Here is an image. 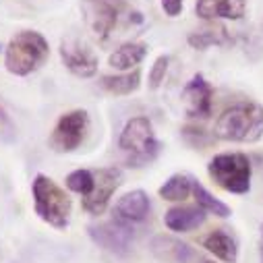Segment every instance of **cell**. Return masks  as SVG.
I'll return each instance as SVG.
<instances>
[{
	"mask_svg": "<svg viewBox=\"0 0 263 263\" xmlns=\"http://www.w3.org/2000/svg\"><path fill=\"white\" fill-rule=\"evenodd\" d=\"M214 137L236 143L259 141L263 137V106L257 102H240L226 108L216 120Z\"/></svg>",
	"mask_w": 263,
	"mask_h": 263,
	"instance_id": "6da1fadb",
	"label": "cell"
},
{
	"mask_svg": "<svg viewBox=\"0 0 263 263\" xmlns=\"http://www.w3.org/2000/svg\"><path fill=\"white\" fill-rule=\"evenodd\" d=\"M50 56L48 40L33 29L15 33L5 50V67L11 75L27 77L35 73Z\"/></svg>",
	"mask_w": 263,
	"mask_h": 263,
	"instance_id": "7a4b0ae2",
	"label": "cell"
},
{
	"mask_svg": "<svg viewBox=\"0 0 263 263\" xmlns=\"http://www.w3.org/2000/svg\"><path fill=\"white\" fill-rule=\"evenodd\" d=\"M118 147L124 154L126 166L130 168H143L160 154V141L156 139L154 126L145 116H135L124 124Z\"/></svg>",
	"mask_w": 263,
	"mask_h": 263,
	"instance_id": "3957f363",
	"label": "cell"
},
{
	"mask_svg": "<svg viewBox=\"0 0 263 263\" xmlns=\"http://www.w3.org/2000/svg\"><path fill=\"white\" fill-rule=\"evenodd\" d=\"M31 191H33V208L40 220H44L56 230H67L73 210L71 197L46 174L35 176Z\"/></svg>",
	"mask_w": 263,
	"mask_h": 263,
	"instance_id": "277c9868",
	"label": "cell"
},
{
	"mask_svg": "<svg viewBox=\"0 0 263 263\" xmlns=\"http://www.w3.org/2000/svg\"><path fill=\"white\" fill-rule=\"evenodd\" d=\"M212 180L228 193L245 195L251 189V162L245 154H218L208 164Z\"/></svg>",
	"mask_w": 263,
	"mask_h": 263,
	"instance_id": "5b68a950",
	"label": "cell"
},
{
	"mask_svg": "<svg viewBox=\"0 0 263 263\" xmlns=\"http://www.w3.org/2000/svg\"><path fill=\"white\" fill-rule=\"evenodd\" d=\"M83 15L91 35L98 42H106L118 25L122 13H126V0H83Z\"/></svg>",
	"mask_w": 263,
	"mask_h": 263,
	"instance_id": "8992f818",
	"label": "cell"
},
{
	"mask_svg": "<svg viewBox=\"0 0 263 263\" xmlns=\"http://www.w3.org/2000/svg\"><path fill=\"white\" fill-rule=\"evenodd\" d=\"M89 130V116L85 110H71L62 114L50 135V147L56 154L75 152L87 137Z\"/></svg>",
	"mask_w": 263,
	"mask_h": 263,
	"instance_id": "52a82bcc",
	"label": "cell"
},
{
	"mask_svg": "<svg viewBox=\"0 0 263 263\" xmlns=\"http://www.w3.org/2000/svg\"><path fill=\"white\" fill-rule=\"evenodd\" d=\"M120 184H122V170L118 166L93 170V189L89 195L83 197V203H81L83 210L91 216L104 214L110 203V197Z\"/></svg>",
	"mask_w": 263,
	"mask_h": 263,
	"instance_id": "ba28073f",
	"label": "cell"
},
{
	"mask_svg": "<svg viewBox=\"0 0 263 263\" xmlns=\"http://www.w3.org/2000/svg\"><path fill=\"white\" fill-rule=\"evenodd\" d=\"M60 58L75 77L89 79L98 73V56L77 37H67L60 42Z\"/></svg>",
	"mask_w": 263,
	"mask_h": 263,
	"instance_id": "9c48e42d",
	"label": "cell"
},
{
	"mask_svg": "<svg viewBox=\"0 0 263 263\" xmlns=\"http://www.w3.org/2000/svg\"><path fill=\"white\" fill-rule=\"evenodd\" d=\"M89 236L106 251L116 253V255H124L133 242V224H126L118 218L98 224V226H89Z\"/></svg>",
	"mask_w": 263,
	"mask_h": 263,
	"instance_id": "30bf717a",
	"label": "cell"
},
{
	"mask_svg": "<svg viewBox=\"0 0 263 263\" xmlns=\"http://www.w3.org/2000/svg\"><path fill=\"white\" fill-rule=\"evenodd\" d=\"M212 98H214V89L205 81V77L201 73H197L195 77H191V81L184 85L182 96H180L186 114L191 118H199V120L210 118V114H212Z\"/></svg>",
	"mask_w": 263,
	"mask_h": 263,
	"instance_id": "8fae6325",
	"label": "cell"
},
{
	"mask_svg": "<svg viewBox=\"0 0 263 263\" xmlns=\"http://www.w3.org/2000/svg\"><path fill=\"white\" fill-rule=\"evenodd\" d=\"M152 210V201L149 195L145 191H130L126 195H122L114 205V218L126 222V224H139L143 220H147Z\"/></svg>",
	"mask_w": 263,
	"mask_h": 263,
	"instance_id": "7c38bea8",
	"label": "cell"
},
{
	"mask_svg": "<svg viewBox=\"0 0 263 263\" xmlns=\"http://www.w3.org/2000/svg\"><path fill=\"white\" fill-rule=\"evenodd\" d=\"M195 13L210 23L216 19L238 21L247 13V0H197Z\"/></svg>",
	"mask_w": 263,
	"mask_h": 263,
	"instance_id": "4fadbf2b",
	"label": "cell"
},
{
	"mask_svg": "<svg viewBox=\"0 0 263 263\" xmlns=\"http://www.w3.org/2000/svg\"><path fill=\"white\" fill-rule=\"evenodd\" d=\"M149 249H152L154 257L164 263H189L195 257V251L186 242H182L174 236H168V234L154 236L149 242Z\"/></svg>",
	"mask_w": 263,
	"mask_h": 263,
	"instance_id": "5bb4252c",
	"label": "cell"
},
{
	"mask_svg": "<svg viewBox=\"0 0 263 263\" xmlns=\"http://www.w3.org/2000/svg\"><path fill=\"white\" fill-rule=\"evenodd\" d=\"M205 214L208 212L201 210L199 205H178L166 212L164 224L168 230H174V232H191L205 222Z\"/></svg>",
	"mask_w": 263,
	"mask_h": 263,
	"instance_id": "9a60e30c",
	"label": "cell"
},
{
	"mask_svg": "<svg viewBox=\"0 0 263 263\" xmlns=\"http://www.w3.org/2000/svg\"><path fill=\"white\" fill-rule=\"evenodd\" d=\"M201 245L214 253L218 259L226 261V263H236V257H238V245H236V238L232 232H228L226 228H216L212 230L208 236H203Z\"/></svg>",
	"mask_w": 263,
	"mask_h": 263,
	"instance_id": "2e32d148",
	"label": "cell"
},
{
	"mask_svg": "<svg viewBox=\"0 0 263 263\" xmlns=\"http://www.w3.org/2000/svg\"><path fill=\"white\" fill-rule=\"evenodd\" d=\"M189 46L195 48V50H208L212 46H228L232 42L228 29L222 25V23H216L212 21L208 27H201V29H195L193 33H189L186 37Z\"/></svg>",
	"mask_w": 263,
	"mask_h": 263,
	"instance_id": "e0dca14e",
	"label": "cell"
},
{
	"mask_svg": "<svg viewBox=\"0 0 263 263\" xmlns=\"http://www.w3.org/2000/svg\"><path fill=\"white\" fill-rule=\"evenodd\" d=\"M147 56V46L141 42H126L110 54V67L116 71H130Z\"/></svg>",
	"mask_w": 263,
	"mask_h": 263,
	"instance_id": "ac0fdd59",
	"label": "cell"
},
{
	"mask_svg": "<svg viewBox=\"0 0 263 263\" xmlns=\"http://www.w3.org/2000/svg\"><path fill=\"white\" fill-rule=\"evenodd\" d=\"M141 85V71L139 69H133L128 73H122V75H104L100 79V87L106 89L108 93H114V96H128L137 91Z\"/></svg>",
	"mask_w": 263,
	"mask_h": 263,
	"instance_id": "d6986e66",
	"label": "cell"
},
{
	"mask_svg": "<svg viewBox=\"0 0 263 263\" xmlns=\"http://www.w3.org/2000/svg\"><path fill=\"white\" fill-rule=\"evenodd\" d=\"M193 176L189 174H172L162 186H160V197L166 201H184L193 193Z\"/></svg>",
	"mask_w": 263,
	"mask_h": 263,
	"instance_id": "ffe728a7",
	"label": "cell"
},
{
	"mask_svg": "<svg viewBox=\"0 0 263 263\" xmlns=\"http://www.w3.org/2000/svg\"><path fill=\"white\" fill-rule=\"evenodd\" d=\"M193 197H195L197 205H199L201 210H205L208 214H214V216H220V218L230 216V208L226 203H222L220 199H216V197L197 180H193Z\"/></svg>",
	"mask_w": 263,
	"mask_h": 263,
	"instance_id": "44dd1931",
	"label": "cell"
},
{
	"mask_svg": "<svg viewBox=\"0 0 263 263\" xmlns=\"http://www.w3.org/2000/svg\"><path fill=\"white\" fill-rule=\"evenodd\" d=\"M67 189L85 197L91 193L93 189V170H85V168H79V170H73L69 176H67Z\"/></svg>",
	"mask_w": 263,
	"mask_h": 263,
	"instance_id": "7402d4cb",
	"label": "cell"
},
{
	"mask_svg": "<svg viewBox=\"0 0 263 263\" xmlns=\"http://www.w3.org/2000/svg\"><path fill=\"white\" fill-rule=\"evenodd\" d=\"M182 139L186 145L195 147V149H205L214 143V135H210L205 128L201 126H182Z\"/></svg>",
	"mask_w": 263,
	"mask_h": 263,
	"instance_id": "603a6c76",
	"label": "cell"
},
{
	"mask_svg": "<svg viewBox=\"0 0 263 263\" xmlns=\"http://www.w3.org/2000/svg\"><path fill=\"white\" fill-rule=\"evenodd\" d=\"M168 64H170V58L168 56H158L154 67L149 71V87L152 89H158L162 83H164V77L168 73Z\"/></svg>",
	"mask_w": 263,
	"mask_h": 263,
	"instance_id": "cb8c5ba5",
	"label": "cell"
},
{
	"mask_svg": "<svg viewBox=\"0 0 263 263\" xmlns=\"http://www.w3.org/2000/svg\"><path fill=\"white\" fill-rule=\"evenodd\" d=\"M17 137V128L15 122L11 120V116L7 114V110L0 106V141L3 143H11Z\"/></svg>",
	"mask_w": 263,
	"mask_h": 263,
	"instance_id": "d4e9b609",
	"label": "cell"
},
{
	"mask_svg": "<svg viewBox=\"0 0 263 263\" xmlns=\"http://www.w3.org/2000/svg\"><path fill=\"white\" fill-rule=\"evenodd\" d=\"M160 5L164 9V13L168 17H178L182 13V7H184V0H160Z\"/></svg>",
	"mask_w": 263,
	"mask_h": 263,
	"instance_id": "484cf974",
	"label": "cell"
},
{
	"mask_svg": "<svg viewBox=\"0 0 263 263\" xmlns=\"http://www.w3.org/2000/svg\"><path fill=\"white\" fill-rule=\"evenodd\" d=\"M261 263H263V226H261Z\"/></svg>",
	"mask_w": 263,
	"mask_h": 263,
	"instance_id": "4316f807",
	"label": "cell"
},
{
	"mask_svg": "<svg viewBox=\"0 0 263 263\" xmlns=\"http://www.w3.org/2000/svg\"><path fill=\"white\" fill-rule=\"evenodd\" d=\"M199 263H214V261H210V259H199Z\"/></svg>",
	"mask_w": 263,
	"mask_h": 263,
	"instance_id": "83f0119b",
	"label": "cell"
},
{
	"mask_svg": "<svg viewBox=\"0 0 263 263\" xmlns=\"http://www.w3.org/2000/svg\"><path fill=\"white\" fill-rule=\"evenodd\" d=\"M0 50H3V46H0Z\"/></svg>",
	"mask_w": 263,
	"mask_h": 263,
	"instance_id": "f1b7e54d",
	"label": "cell"
}]
</instances>
